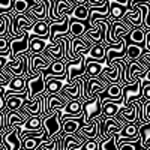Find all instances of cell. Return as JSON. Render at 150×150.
<instances>
[{
	"mask_svg": "<svg viewBox=\"0 0 150 150\" xmlns=\"http://www.w3.org/2000/svg\"><path fill=\"white\" fill-rule=\"evenodd\" d=\"M42 128L45 131L44 141L54 140L62 134V111H56L42 119Z\"/></svg>",
	"mask_w": 150,
	"mask_h": 150,
	"instance_id": "1",
	"label": "cell"
},
{
	"mask_svg": "<svg viewBox=\"0 0 150 150\" xmlns=\"http://www.w3.org/2000/svg\"><path fill=\"white\" fill-rule=\"evenodd\" d=\"M3 72L9 77H29V53L23 54L15 60H9L3 68Z\"/></svg>",
	"mask_w": 150,
	"mask_h": 150,
	"instance_id": "2",
	"label": "cell"
},
{
	"mask_svg": "<svg viewBox=\"0 0 150 150\" xmlns=\"http://www.w3.org/2000/svg\"><path fill=\"white\" fill-rule=\"evenodd\" d=\"M123 107L129 108L134 102L143 99V80H137L132 86H125L122 90Z\"/></svg>",
	"mask_w": 150,
	"mask_h": 150,
	"instance_id": "3",
	"label": "cell"
},
{
	"mask_svg": "<svg viewBox=\"0 0 150 150\" xmlns=\"http://www.w3.org/2000/svg\"><path fill=\"white\" fill-rule=\"evenodd\" d=\"M98 122H99V141H105L111 138L112 135L119 134L125 128L119 122H116V119H104L101 116Z\"/></svg>",
	"mask_w": 150,
	"mask_h": 150,
	"instance_id": "4",
	"label": "cell"
},
{
	"mask_svg": "<svg viewBox=\"0 0 150 150\" xmlns=\"http://www.w3.org/2000/svg\"><path fill=\"white\" fill-rule=\"evenodd\" d=\"M9 39V51H11V60H15L23 54L29 53V33L24 32L18 38H8Z\"/></svg>",
	"mask_w": 150,
	"mask_h": 150,
	"instance_id": "5",
	"label": "cell"
},
{
	"mask_svg": "<svg viewBox=\"0 0 150 150\" xmlns=\"http://www.w3.org/2000/svg\"><path fill=\"white\" fill-rule=\"evenodd\" d=\"M86 74V56H80L74 63L66 65V86H72L75 80Z\"/></svg>",
	"mask_w": 150,
	"mask_h": 150,
	"instance_id": "6",
	"label": "cell"
},
{
	"mask_svg": "<svg viewBox=\"0 0 150 150\" xmlns=\"http://www.w3.org/2000/svg\"><path fill=\"white\" fill-rule=\"evenodd\" d=\"M122 90L123 86L122 84H110V87L99 93V99H101V104H117L120 107H123V96H122Z\"/></svg>",
	"mask_w": 150,
	"mask_h": 150,
	"instance_id": "7",
	"label": "cell"
},
{
	"mask_svg": "<svg viewBox=\"0 0 150 150\" xmlns=\"http://www.w3.org/2000/svg\"><path fill=\"white\" fill-rule=\"evenodd\" d=\"M83 111H84V120L86 125H89L90 122H93L95 119H99L102 116V104L99 96H96L92 101L83 102Z\"/></svg>",
	"mask_w": 150,
	"mask_h": 150,
	"instance_id": "8",
	"label": "cell"
},
{
	"mask_svg": "<svg viewBox=\"0 0 150 150\" xmlns=\"http://www.w3.org/2000/svg\"><path fill=\"white\" fill-rule=\"evenodd\" d=\"M48 9H50V0H36V5L26 12V15L35 24H36V21H50Z\"/></svg>",
	"mask_w": 150,
	"mask_h": 150,
	"instance_id": "9",
	"label": "cell"
},
{
	"mask_svg": "<svg viewBox=\"0 0 150 150\" xmlns=\"http://www.w3.org/2000/svg\"><path fill=\"white\" fill-rule=\"evenodd\" d=\"M42 75H44V80H62L66 83V63L63 60H57V62H53L45 71H42Z\"/></svg>",
	"mask_w": 150,
	"mask_h": 150,
	"instance_id": "10",
	"label": "cell"
},
{
	"mask_svg": "<svg viewBox=\"0 0 150 150\" xmlns=\"http://www.w3.org/2000/svg\"><path fill=\"white\" fill-rule=\"evenodd\" d=\"M27 90H29L27 101H30V102L36 101L38 98L45 93V80H44L42 71L36 78H27Z\"/></svg>",
	"mask_w": 150,
	"mask_h": 150,
	"instance_id": "11",
	"label": "cell"
},
{
	"mask_svg": "<svg viewBox=\"0 0 150 150\" xmlns=\"http://www.w3.org/2000/svg\"><path fill=\"white\" fill-rule=\"evenodd\" d=\"M131 0H110V21H122L128 12Z\"/></svg>",
	"mask_w": 150,
	"mask_h": 150,
	"instance_id": "12",
	"label": "cell"
},
{
	"mask_svg": "<svg viewBox=\"0 0 150 150\" xmlns=\"http://www.w3.org/2000/svg\"><path fill=\"white\" fill-rule=\"evenodd\" d=\"M44 57H47L51 62H57V60H63L65 62V47L63 42L60 39H54L53 42H48L45 51L42 53Z\"/></svg>",
	"mask_w": 150,
	"mask_h": 150,
	"instance_id": "13",
	"label": "cell"
},
{
	"mask_svg": "<svg viewBox=\"0 0 150 150\" xmlns=\"http://www.w3.org/2000/svg\"><path fill=\"white\" fill-rule=\"evenodd\" d=\"M21 131V126H17L14 131H6L2 137V144L5 150H21V141L18 138V132Z\"/></svg>",
	"mask_w": 150,
	"mask_h": 150,
	"instance_id": "14",
	"label": "cell"
},
{
	"mask_svg": "<svg viewBox=\"0 0 150 150\" xmlns=\"http://www.w3.org/2000/svg\"><path fill=\"white\" fill-rule=\"evenodd\" d=\"M69 20L71 17H65L63 23H50V42L59 38L71 36L69 35Z\"/></svg>",
	"mask_w": 150,
	"mask_h": 150,
	"instance_id": "15",
	"label": "cell"
},
{
	"mask_svg": "<svg viewBox=\"0 0 150 150\" xmlns=\"http://www.w3.org/2000/svg\"><path fill=\"white\" fill-rule=\"evenodd\" d=\"M140 140V126L137 123L126 125L119 134H117V144L125 141H138Z\"/></svg>",
	"mask_w": 150,
	"mask_h": 150,
	"instance_id": "16",
	"label": "cell"
},
{
	"mask_svg": "<svg viewBox=\"0 0 150 150\" xmlns=\"http://www.w3.org/2000/svg\"><path fill=\"white\" fill-rule=\"evenodd\" d=\"M84 116L83 111V101H71L66 104L65 110L62 111V123L66 122L68 119H77Z\"/></svg>",
	"mask_w": 150,
	"mask_h": 150,
	"instance_id": "17",
	"label": "cell"
},
{
	"mask_svg": "<svg viewBox=\"0 0 150 150\" xmlns=\"http://www.w3.org/2000/svg\"><path fill=\"white\" fill-rule=\"evenodd\" d=\"M3 117H5V131H14L17 126H24L26 123V119H24L18 111H6L3 112Z\"/></svg>",
	"mask_w": 150,
	"mask_h": 150,
	"instance_id": "18",
	"label": "cell"
},
{
	"mask_svg": "<svg viewBox=\"0 0 150 150\" xmlns=\"http://www.w3.org/2000/svg\"><path fill=\"white\" fill-rule=\"evenodd\" d=\"M80 84H81V77L75 80V83H74L72 86H66V84H65L63 90L60 92V96L63 98L66 102H71V101H81Z\"/></svg>",
	"mask_w": 150,
	"mask_h": 150,
	"instance_id": "19",
	"label": "cell"
},
{
	"mask_svg": "<svg viewBox=\"0 0 150 150\" xmlns=\"http://www.w3.org/2000/svg\"><path fill=\"white\" fill-rule=\"evenodd\" d=\"M86 125V120H84V116L81 117H77V119H68L66 122L62 123V134L60 137H66V135H75L81 126Z\"/></svg>",
	"mask_w": 150,
	"mask_h": 150,
	"instance_id": "20",
	"label": "cell"
},
{
	"mask_svg": "<svg viewBox=\"0 0 150 150\" xmlns=\"http://www.w3.org/2000/svg\"><path fill=\"white\" fill-rule=\"evenodd\" d=\"M102 20H110V0H107V3L101 8H92L90 9L89 24L92 29H95L98 21H102Z\"/></svg>",
	"mask_w": 150,
	"mask_h": 150,
	"instance_id": "21",
	"label": "cell"
},
{
	"mask_svg": "<svg viewBox=\"0 0 150 150\" xmlns=\"http://www.w3.org/2000/svg\"><path fill=\"white\" fill-rule=\"evenodd\" d=\"M107 66L105 62H95L90 57H86V77L87 78H99L102 75L104 68Z\"/></svg>",
	"mask_w": 150,
	"mask_h": 150,
	"instance_id": "22",
	"label": "cell"
},
{
	"mask_svg": "<svg viewBox=\"0 0 150 150\" xmlns=\"http://www.w3.org/2000/svg\"><path fill=\"white\" fill-rule=\"evenodd\" d=\"M92 27L89 21H78V20H69V35L71 38H83Z\"/></svg>",
	"mask_w": 150,
	"mask_h": 150,
	"instance_id": "23",
	"label": "cell"
},
{
	"mask_svg": "<svg viewBox=\"0 0 150 150\" xmlns=\"http://www.w3.org/2000/svg\"><path fill=\"white\" fill-rule=\"evenodd\" d=\"M92 44L89 41H86L84 38H72V51L75 54V57L80 56H89L90 50H92Z\"/></svg>",
	"mask_w": 150,
	"mask_h": 150,
	"instance_id": "24",
	"label": "cell"
},
{
	"mask_svg": "<svg viewBox=\"0 0 150 150\" xmlns=\"http://www.w3.org/2000/svg\"><path fill=\"white\" fill-rule=\"evenodd\" d=\"M78 134L83 137L86 141L87 140H99V122H98V119H95L89 125L81 126Z\"/></svg>",
	"mask_w": 150,
	"mask_h": 150,
	"instance_id": "25",
	"label": "cell"
},
{
	"mask_svg": "<svg viewBox=\"0 0 150 150\" xmlns=\"http://www.w3.org/2000/svg\"><path fill=\"white\" fill-rule=\"evenodd\" d=\"M66 101L60 95H47V110H48V116L53 114L56 111H63L66 107Z\"/></svg>",
	"mask_w": 150,
	"mask_h": 150,
	"instance_id": "26",
	"label": "cell"
},
{
	"mask_svg": "<svg viewBox=\"0 0 150 150\" xmlns=\"http://www.w3.org/2000/svg\"><path fill=\"white\" fill-rule=\"evenodd\" d=\"M128 45H140L146 50V32L140 27V29H132L129 35H125Z\"/></svg>",
	"mask_w": 150,
	"mask_h": 150,
	"instance_id": "27",
	"label": "cell"
},
{
	"mask_svg": "<svg viewBox=\"0 0 150 150\" xmlns=\"http://www.w3.org/2000/svg\"><path fill=\"white\" fill-rule=\"evenodd\" d=\"M71 18L78 20V21H89V18H90V9L87 8V0H81V3L74 8Z\"/></svg>",
	"mask_w": 150,
	"mask_h": 150,
	"instance_id": "28",
	"label": "cell"
},
{
	"mask_svg": "<svg viewBox=\"0 0 150 150\" xmlns=\"http://www.w3.org/2000/svg\"><path fill=\"white\" fill-rule=\"evenodd\" d=\"M21 108L26 111L30 117H42V104H41V99L39 98H38L36 101H33V102L24 101Z\"/></svg>",
	"mask_w": 150,
	"mask_h": 150,
	"instance_id": "29",
	"label": "cell"
},
{
	"mask_svg": "<svg viewBox=\"0 0 150 150\" xmlns=\"http://www.w3.org/2000/svg\"><path fill=\"white\" fill-rule=\"evenodd\" d=\"M125 18H126L128 21H131L132 27L134 29H140L143 26V21H141V11L138 8L132 6V0H131V5L128 8V12L126 15H125Z\"/></svg>",
	"mask_w": 150,
	"mask_h": 150,
	"instance_id": "30",
	"label": "cell"
},
{
	"mask_svg": "<svg viewBox=\"0 0 150 150\" xmlns=\"http://www.w3.org/2000/svg\"><path fill=\"white\" fill-rule=\"evenodd\" d=\"M32 33L36 36H41L44 41L50 42V21H36Z\"/></svg>",
	"mask_w": 150,
	"mask_h": 150,
	"instance_id": "31",
	"label": "cell"
},
{
	"mask_svg": "<svg viewBox=\"0 0 150 150\" xmlns=\"http://www.w3.org/2000/svg\"><path fill=\"white\" fill-rule=\"evenodd\" d=\"M62 138V150H81V143L75 135H66V137H60Z\"/></svg>",
	"mask_w": 150,
	"mask_h": 150,
	"instance_id": "32",
	"label": "cell"
},
{
	"mask_svg": "<svg viewBox=\"0 0 150 150\" xmlns=\"http://www.w3.org/2000/svg\"><path fill=\"white\" fill-rule=\"evenodd\" d=\"M36 5V0H14V9H12V14L14 15H21L26 14V12L33 8Z\"/></svg>",
	"mask_w": 150,
	"mask_h": 150,
	"instance_id": "33",
	"label": "cell"
},
{
	"mask_svg": "<svg viewBox=\"0 0 150 150\" xmlns=\"http://www.w3.org/2000/svg\"><path fill=\"white\" fill-rule=\"evenodd\" d=\"M65 81L62 80H47L45 81V93L47 95H60V92L65 87Z\"/></svg>",
	"mask_w": 150,
	"mask_h": 150,
	"instance_id": "34",
	"label": "cell"
},
{
	"mask_svg": "<svg viewBox=\"0 0 150 150\" xmlns=\"http://www.w3.org/2000/svg\"><path fill=\"white\" fill-rule=\"evenodd\" d=\"M47 45H48V42L29 36V54H42L45 51Z\"/></svg>",
	"mask_w": 150,
	"mask_h": 150,
	"instance_id": "35",
	"label": "cell"
},
{
	"mask_svg": "<svg viewBox=\"0 0 150 150\" xmlns=\"http://www.w3.org/2000/svg\"><path fill=\"white\" fill-rule=\"evenodd\" d=\"M6 89L11 92H24L27 89V78L26 77H14Z\"/></svg>",
	"mask_w": 150,
	"mask_h": 150,
	"instance_id": "36",
	"label": "cell"
},
{
	"mask_svg": "<svg viewBox=\"0 0 150 150\" xmlns=\"http://www.w3.org/2000/svg\"><path fill=\"white\" fill-rule=\"evenodd\" d=\"M87 57L93 59L95 62H105V63H107V60H105V47H104V44L93 45Z\"/></svg>",
	"mask_w": 150,
	"mask_h": 150,
	"instance_id": "37",
	"label": "cell"
},
{
	"mask_svg": "<svg viewBox=\"0 0 150 150\" xmlns=\"http://www.w3.org/2000/svg\"><path fill=\"white\" fill-rule=\"evenodd\" d=\"M120 105L117 104H104L102 105V117L104 119H114L119 111H120Z\"/></svg>",
	"mask_w": 150,
	"mask_h": 150,
	"instance_id": "38",
	"label": "cell"
},
{
	"mask_svg": "<svg viewBox=\"0 0 150 150\" xmlns=\"http://www.w3.org/2000/svg\"><path fill=\"white\" fill-rule=\"evenodd\" d=\"M144 54V48L140 45H128V51H126V60H138Z\"/></svg>",
	"mask_w": 150,
	"mask_h": 150,
	"instance_id": "39",
	"label": "cell"
},
{
	"mask_svg": "<svg viewBox=\"0 0 150 150\" xmlns=\"http://www.w3.org/2000/svg\"><path fill=\"white\" fill-rule=\"evenodd\" d=\"M42 129V117H30L26 120L23 131H41Z\"/></svg>",
	"mask_w": 150,
	"mask_h": 150,
	"instance_id": "40",
	"label": "cell"
},
{
	"mask_svg": "<svg viewBox=\"0 0 150 150\" xmlns=\"http://www.w3.org/2000/svg\"><path fill=\"white\" fill-rule=\"evenodd\" d=\"M140 141L143 149H147L150 146V123L140 126Z\"/></svg>",
	"mask_w": 150,
	"mask_h": 150,
	"instance_id": "41",
	"label": "cell"
},
{
	"mask_svg": "<svg viewBox=\"0 0 150 150\" xmlns=\"http://www.w3.org/2000/svg\"><path fill=\"white\" fill-rule=\"evenodd\" d=\"M44 143V138H27L21 143V150H38Z\"/></svg>",
	"mask_w": 150,
	"mask_h": 150,
	"instance_id": "42",
	"label": "cell"
},
{
	"mask_svg": "<svg viewBox=\"0 0 150 150\" xmlns=\"http://www.w3.org/2000/svg\"><path fill=\"white\" fill-rule=\"evenodd\" d=\"M99 150H119L117 144V134L105 141H99Z\"/></svg>",
	"mask_w": 150,
	"mask_h": 150,
	"instance_id": "43",
	"label": "cell"
},
{
	"mask_svg": "<svg viewBox=\"0 0 150 150\" xmlns=\"http://www.w3.org/2000/svg\"><path fill=\"white\" fill-rule=\"evenodd\" d=\"M23 99L18 98H8L6 99V111H18L23 107Z\"/></svg>",
	"mask_w": 150,
	"mask_h": 150,
	"instance_id": "44",
	"label": "cell"
},
{
	"mask_svg": "<svg viewBox=\"0 0 150 150\" xmlns=\"http://www.w3.org/2000/svg\"><path fill=\"white\" fill-rule=\"evenodd\" d=\"M141 141H125L119 144V150H141Z\"/></svg>",
	"mask_w": 150,
	"mask_h": 150,
	"instance_id": "45",
	"label": "cell"
},
{
	"mask_svg": "<svg viewBox=\"0 0 150 150\" xmlns=\"http://www.w3.org/2000/svg\"><path fill=\"white\" fill-rule=\"evenodd\" d=\"M14 9V0H5V2H0V15L6 14V12H12Z\"/></svg>",
	"mask_w": 150,
	"mask_h": 150,
	"instance_id": "46",
	"label": "cell"
},
{
	"mask_svg": "<svg viewBox=\"0 0 150 150\" xmlns=\"http://www.w3.org/2000/svg\"><path fill=\"white\" fill-rule=\"evenodd\" d=\"M81 150H99V140H87L81 146Z\"/></svg>",
	"mask_w": 150,
	"mask_h": 150,
	"instance_id": "47",
	"label": "cell"
},
{
	"mask_svg": "<svg viewBox=\"0 0 150 150\" xmlns=\"http://www.w3.org/2000/svg\"><path fill=\"white\" fill-rule=\"evenodd\" d=\"M9 53V39L8 38H0V54Z\"/></svg>",
	"mask_w": 150,
	"mask_h": 150,
	"instance_id": "48",
	"label": "cell"
},
{
	"mask_svg": "<svg viewBox=\"0 0 150 150\" xmlns=\"http://www.w3.org/2000/svg\"><path fill=\"white\" fill-rule=\"evenodd\" d=\"M12 77H9V75H6L3 71H0V87H8L9 83H11Z\"/></svg>",
	"mask_w": 150,
	"mask_h": 150,
	"instance_id": "49",
	"label": "cell"
},
{
	"mask_svg": "<svg viewBox=\"0 0 150 150\" xmlns=\"http://www.w3.org/2000/svg\"><path fill=\"white\" fill-rule=\"evenodd\" d=\"M143 101L150 102V84L143 83Z\"/></svg>",
	"mask_w": 150,
	"mask_h": 150,
	"instance_id": "50",
	"label": "cell"
},
{
	"mask_svg": "<svg viewBox=\"0 0 150 150\" xmlns=\"http://www.w3.org/2000/svg\"><path fill=\"white\" fill-rule=\"evenodd\" d=\"M143 116H144V122H146V125L150 123V102H144V107H143Z\"/></svg>",
	"mask_w": 150,
	"mask_h": 150,
	"instance_id": "51",
	"label": "cell"
},
{
	"mask_svg": "<svg viewBox=\"0 0 150 150\" xmlns=\"http://www.w3.org/2000/svg\"><path fill=\"white\" fill-rule=\"evenodd\" d=\"M9 60H11V51L8 54H0V71H3V68L8 65Z\"/></svg>",
	"mask_w": 150,
	"mask_h": 150,
	"instance_id": "52",
	"label": "cell"
},
{
	"mask_svg": "<svg viewBox=\"0 0 150 150\" xmlns=\"http://www.w3.org/2000/svg\"><path fill=\"white\" fill-rule=\"evenodd\" d=\"M6 110V99L2 96V93H0V112H3Z\"/></svg>",
	"mask_w": 150,
	"mask_h": 150,
	"instance_id": "53",
	"label": "cell"
},
{
	"mask_svg": "<svg viewBox=\"0 0 150 150\" xmlns=\"http://www.w3.org/2000/svg\"><path fill=\"white\" fill-rule=\"evenodd\" d=\"M3 112H0V134H3V131H5V117H3Z\"/></svg>",
	"mask_w": 150,
	"mask_h": 150,
	"instance_id": "54",
	"label": "cell"
},
{
	"mask_svg": "<svg viewBox=\"0 0 150 150\" xmlns=\"http://www.w3.org/2000/svg\"><path fill=\"white\" fill-rule=\"evenodd\" d=\"M143 83H146V84H150V69L147 71V74H146V78L143 80Z\"/></svg>",
	"mask_w": 150,
	"mask_h": 150,
	"instance_id": "55",
	"label": "cell"
},
{
	"mask_svg": "<svg viewBox=\"0 0 150 150\" xmlns=\"http://www.w3.org/2000/svg\"><path fill=\"white\" fill-rule=\"evenodd\" d=\"M2 137H3V134H0V146H3L2 144Z\"/></svg>",
	"mask_w": 150,
	"mask_h": 150,
	"instance_id": "56",
	"label": "cell"
}]
</instances>
